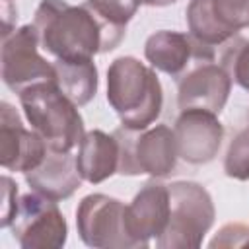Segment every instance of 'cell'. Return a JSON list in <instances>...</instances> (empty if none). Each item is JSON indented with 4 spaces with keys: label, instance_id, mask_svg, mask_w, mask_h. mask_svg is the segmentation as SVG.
<instances>
[{
    "label": "cell",
    "instance_id": "cell-1",
    "mask_svg": "<svg viewBox=\"0 0 249 249\" xmlns=\"http://www.w3.org/2000/svg\"><path fill=\"white\" fill-rule=\"evenodd\" d=\"M33 25L41 49L62 60L93 58L113 51L124 37V29L105 23L88 4L72 6L64 0H41Z\"/></svg>",
    "mask_w": 249,
    "mask_h": 249
},
{
    "label": "cell",
    "instance_id": "cell-2",
    "mask_svg": "<svg viewBox=\"0 0 249 249\" xmlns=\"http://www.w3.org/2000/svg\"><path fill=\"white\" fill-rule=\"evenodd\" d=\"M107 101L123 126L144 130L160 117L163 91L152 68L134 56H119L107 70Z\"/></svg>",
    "mask_w": 249,
    "mask_h": 249
},
{
    "label": "cell",
    "instance_id": "cell-3",
    "mask_svg": "<svg viewBox=\"0 0 249 249\" xmlns=\"http://www.w3.org/2000/svg\"><path fill=\"white\" fill-rule=\"evenodd\" d=\"M18 95L25 119L49 150L72 152V148L80 144L86 132L78 105L68 99L54 82L33 84Z\"/></svg>",
    "mask_w": 249,
    "mask_h": 249
},
{
    "label": "cell",
    "instance_id": "cell-4",
    "mask_svg": "<svg viewBox=\"0 0 249 249\" xmlns=\"http://www.w3.org/2000/svg\"><path fill=\"white\" fill-rule=\"evenodd\" d=\"M169 191V222L165 231L156 239L161 249L198 247L202 237L214 224V204L204 187L191 181L167 185Z\"/></svg>",
    "mask_w": 249,
    "mask_h": 249
},
{
    "label": "cell",
    "instance_id": "cell-5",
    "mask_svg": "<svg viewBox=\"0 0 249 249\" xmlns=\"http://www.w3.org/2000/svg\"><path fill=\"white\" fill-rule=\"evenodd\" d=\"M119 142V171L121 175H154L165 177L173 173L177 165V142L175 132L158 124L154 128L134 130L121 126L115 132Z\"/></svg>",
    "mask_w": 249,
    "mask_h": 249
},
{
    "label": "cell",
    "instance_id": "cell-6",
    "mask_svg": "<svg viewBox=\"0 0 249 249\" xmlns=\"http://www.w3.org/2000/svg\"><path fill=\"white\" fill-rule=\"evenodd\" d=\"M10 228L14 239L23 249H58L66 243L68 233L56 200L35 191L19 196V206Z\"/></svg>",
    "mask_w": 249,
    "mask_h": 249
},
{
    "label": "cell",
    "instance_id": "cell-7",
    "mask_svg": "<svg viewBox=\"0 0 249 249\" xmlns=\"http://www.w3.org/2000/svg\"><path fill=\"white\" fill-rule=\"evenodd\" d=\"M39 33L33 23L16 29L2 39V80L21 93L39 82H54V66L39 54Z\"/></svg>",
    "mask_w": 249,
    "mask_h": 249
},
{
    "label": "cell",
    "instance_id": "cell-8",
    "mask_svg": "<svg viewBox=\"0 0 249 249\" xmlns=\"http://www.w3.org/2000/svg\"><path fill=\"white\" fill-rule=\"evenodd\" d=\"M76 226L82 241L95 249L136 247L124 230V204L107 195H88L76 210Z\"/></svg>",
    "mask_w": 249,
    "mask_h": 249
},
{
    "label": "cell",
    "instance_id": "cell-9",
    "mask_svg": "<svg viewBox=\"0 0 249 249\" xmlns=\"http://www.w3.org/2000/svg\"><path fill=\"white\" fill-rule=\"evenodd\" d=\"M231 89V78L216 58H196L177 78L179 109H206L220 115Z\"/></svg>",
    "mask_w": 249,
    "mask_h": 249
},
{
    "label": "cell",
    "instance_id": "cell-10",
    "mask_svg": "<svg viewBox=\"0 0 249 249\" xmlns=\"http://www.w3.org/2000/svg\"><path fill=\"white\" fill-rule=\"evenodd\" d=\"M173 132L179 158L193 165L212 161L224 140V126L218 115L206 109H181Z\"/></svg>",
    "mask_w": 249,
    "mask_h": 249
},
{
    "label": "cell",
    "instance_id": "cell-11",
    "mask_svg": "<svg viewBox=\"0 0 249 249\" xmlns=\"http://www.w3.org/2000/svg\"><path fill=\"white\" fill-rule=\"evenodd\" d=\"M45 140L31 128L27 130L18 115V111L2 101L0 105V163L8 171L27 173L35 169L45 154Z\"/></svg>",
    "mask_w": 249,
    "mask_h": 249
},
{
    "label": "cell",
    "instance_id": "cell-12",
    "mask_svg": "<svg viewBox=\"0 0 249 249\" xmlns=\"http://www.w3.org/2000/svg\"><path fill=\"white\" fill-rule=\"evenodd\" d=\"M169 222L167 185L146 183L130 204L124 206V230L136 247H148L152 237H160Z\"/></svg>",
    "mask_w": 249,
    "mask_h": 249
},
{
    "label": "cell",
    "instance_id": "cell-13",
    "mask_svg": "<svg viewBox=\"0 0 249 249\" xmlns=\"http://www.w3.org/2000/svg\"><path fill=\"white\" fill-rule=\"evenodd\" d=\"M144 56L152 68L179 78L196 58H216V53L214 49L196 43L191 35L161 29L146 39Z\"/></svg>",
    "mask_w": 249,
    "mask_h": 249
},
{
    "label": "cell",
    "instance_id": "cell-14",
    "mask_svg": "<svg viewBox=\"0 0 249 249\" xmlns=\"http://www.w3.org/2000/svg\"><path fill=\"white\" fill-rule=\"evenodd\" d=\"M25 181L31 191L58 202L74 195L82 183V175L76 167V156H72V152L47 150L43 161L25 173Z\"/></svg>",
    "mask_w": 249,
    "mask_h": 249
},
{
    "label": "cell",
    "instance_id": "cell-15",
    "mask_svg": "<svg viewBox=\"0 0 249 249\" xmlns=\"http://www.w3.org/2000/svg\"><path fill=\"white\" fill-rule=\"evenodd\" d=\"M76 167L84 181L101 183L119 171V142L115 134L89 130L78 144Z\"/></svg>",
    "mask_w": 249,
    "mask_h": 249
},
{
    "label": "cell",
    "instance_id": "cell-16",
    "mask_svg": "<svg viewBox=\"0 0 249 249\" xmlns=\"http://www.w3.org/2000/svg\"><path fill=\"white\" fill-rule=\"evenodd\" d=\"M54 66V84L58 89L72 99L78 107L89 103L97 91V68L93 58L62 60L56 58Z\"/></svg>",
    "mask_w": 249,
    "mask_h": 249
},
{
    "label": "cell",
    "instance_id": "cell-17",
    "mask_svg": "<svg viewBox=\"0 0 249 249\" xmlns=\"http://www.w3.org/2000/svg\"><path fill=\"white\" fill-rule=\"evenodd\" d=\"M187 25H189V35L210 49L222 47L226 41L231 37L218 25V21L212 16L210 10V0H191L187 6Z\"/></svg>",
    "mask_w": 249,
    "mask_h": 249
},
{
    "label": "cell",
    "instance_id": "cell-18",
    "mask_svg": "<svg viewBox=\"0 0 249 249\" xmlns=\"http://www.w3.org/2000/svg\"><path fill=\"white\" fill-rule=\"evenodd\" d=\"M220 64L230 74L231 82L249 91V41L235 35L222 45Z\"/></svg>",
    "mask_w": 249,
    "mask_h": 249
},
{
    "label": "cell",
    "instance_id": "cell-19",
    "mask_svg": "<svg viewBox=\"0 0 249 249\" xmlns=\"http://www.w3.org/2000/svg\"><path fill=\"white\" fill-rule=\"evenodd\" d=\"M210 10L218 25L230 37L249 27V0H210Z\"/></svg>",
    "mask_w": 249,
    "mask_h": 249
},
{
    "label": "cell",
    "instance_id": "cell-20",
    "mask_svg": "<svg viewBox=\"0 0 249 249\" xmlns=\"http://www.w3.org/2000/svg\"><path fill=\"white\" fill-rule=\"evenodd\" d=\"M224 171L228 177L237 181L249 179V124L241 128L228 146Z\"/></svg>",
    "mask_w": 249,
    "mask_h": 249
},
{
    "label": "cell",
    "instance_id": "cell-21",
    "mask_svg": "<svg viewBox=\"0 0 249 249\" xmlns=\"http://www.w3.org/2000/svg\"><path fill=\"white\" fill-rule=\"evenodd\" d=\"M105 23L126 29V23L134 18L142 0H88L86 2Z\"/></svg>",
    "mask_w": 249,
    "mask_h": 249
},
{
    "label": "cell",
    "instance_id": "cell-22",
    "mask_svg": "<svg viewBox=\"0 0 249 249\" xmlns=\"http://www.w3.org/2000/svg\"><path fill=\"white\" fill-rule=\"evenodd\" d=\"M249 241V228L243 224H228L210 241V247H241Z\"/></svg>",
    "mask_w": 249,
    "mask_h": 249
},
{
    "label": "cell",
    "instance_id": "cell-23",
    "mask_svg": "<svg viewBox=\"0 0 249 249\" xmlns=\"http://www.w3.org/2000/svg\"><path fill=\"white\" fill-rule=\"evenodd\" d=\"M18 206H19V198H18V185L8 177L4 175L2 177V228H8L18 212Z\"/></svg>",
    "mask_w": 249,
    "mask_h": 249
},
{
    "label": "cell",
    "instance_id": "cell-24",
    "mask_svg": "<svg viewBox=\"0 0 249 249\" xmlns=\"http://www.w3.org/2000/svg\"><path fill=\"white\" fill-rule=\"evenodd\" d=\"M177 0H142V4L146 6H152V8H163V6H171L175 4Z\"/></svg>",
    "mask_w": 249,
    "mask_h": 249
},
{
    "label": "cell",
    "instance_id": "cell-25",
    "mask_svg": "<svg viewBox=\"0 0 249 249\" xmlns=\"http://www.w3.org/2000/svg\"><path fill=\"white\" fill-rule=\"evenodd\" d=\"M247 247H249V241H247Z\"/></svg>",
    "mask_w": 249,
    "mask_h": 249
}]
</instances>
